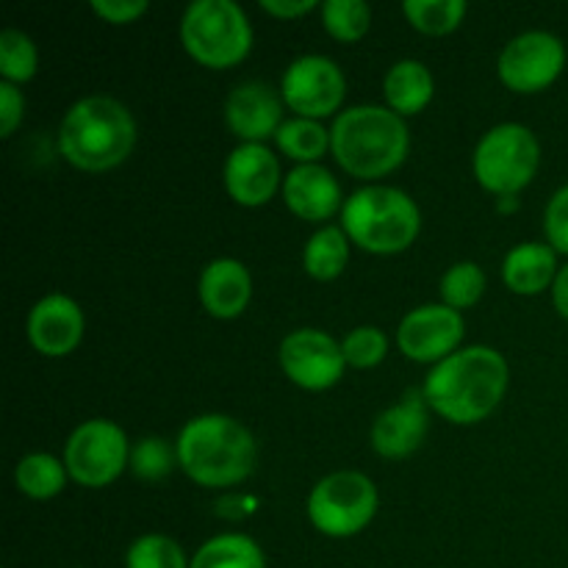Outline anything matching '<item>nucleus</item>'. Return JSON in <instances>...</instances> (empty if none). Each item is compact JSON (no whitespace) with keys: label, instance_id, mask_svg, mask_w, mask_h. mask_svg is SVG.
Returning a JSON list of instances; mask_svg holds the SVG:
<instances>
[{"label":"nucleus","instance_id":"34","mask_svg":"<svg viewBox=\"0 0 568 568\" xmlns=\"http://www.w3.org/2000/svg\"><path fill=\"white\" fill-rule=\"evenodd\" d=\"M92 9L111 26H128L136 22L150 9V3L148 0H92Z\"/></svg>","mask_w":568,"mask_h":568},{"label":"nucleus","instance_id":"5","mask_svg":"<svg viewBox=\"0 0 568 568\" xmlns=\"http://www.w3.org/2000/svg\"><path fill=\"white\" fill-rule=\"evenodd\" d=\"M344 233L361 250L375 255H394L416 242L422 214L414 200L394 186L358 189L342 209Z\"/></svg>","mask_w":568,"mask_h":568},{"label":"nucleus","instance_id":"30","mask_svg":"<svg viewBox=\"0 0 568 568\" xmlns=\"http://www.w3.org/2000/svg\"><path fill=\"white\" fill-rule=\"evenodd\" d=\"M486 292V275L477 264L464 261V264H455L447 275L442 277V297L444 305L455 311L471 308L477 300Z\"/></svg>","mask_w":568,"mask_h":568},{"label":"nucleus","instance_id":"8","mask_svg":"<svg viewBox=\"0 0 568 568\" xmlns=\"http://www.w3.org/2000/svg\"><path fill=\"white\" fill-rule=\"evenodd\" d=\"M377 514V488L361 471H336L316 483L308 497V516L320 532L349 538Z\"/></svg>","mask_w":568,"mask_h":568},{"label":"nucleus","instance_id":"32","mask_svg":"<svg viewBox=\"0 0 568 568\" xmlns=\"http://www.w3.org/2000/svg\"><path fill=\"white\" fill-rule=\"evenodd\" d=\"M178 453H172L164 438H142L131 453V466L142 480H164L172 471Z\"/></svg>","mask_w":568,"mask_h":568},{"label":"nucleus","instance_id":"2","mask_svg":"<svg viewBox=\"0 0 568 568\" xmlns=\"http://www.w3.org/2000/svg\"><path fill=\"white\" fill-rule=\"evenodd\" d=\"M178 464L205 488H227L253 475L255 438L242 422L205 414L186 422L178 436Z\"/></svg>","mask_w":568,"mask_h":568},{"label":"nucleus","instance_id":"14","mask_svg":"<svg viewBox=\"0 0 568 568\" xmlns=\"http://www.w3.org/2000/svg\"><path fill=\"white\" fill-rule=\"evenodd\" d=\"M281 183V164L264 144H239L225 164L227 194L244 209L270 203Z\"/></svg>","mask_w":568,"mask_h":568},{"label":"nucleus","instance_id":"10","mask_svg":"<svg viewBox=\"0 0 568 568\" xmlns=\"http://www.w3.org/2000/svg\"><path fill=\"white\" fill-rule=\"evenodd\" d=\"M566 67V48L547 31H530L516 37L499 55V78L508 89L521 94L552 87Z\"/></svg>","mask_w":568,"mask_h":568},{"label":"nucleus","instance_id":"20","mask_svg":"<svg viewBox=\"0 0 568 568\" xmlns=\"http://www.w3.org/2000/svg\"><path fill=\"white\" fill-rule=\"evenodd\" d=\"M555 266L558 261H555V250L549 244H519L505 255L503 281L516 294H541L558 277Z\"/></svg>","mask_w":568,"mask_h":568},{"label":"nucleus","instance_id":"28","mask_svg":"<svg viewBox=\"0 0 568 568\" xmlns=\"http://www.w3.org/2000/svg\"><path fill=\"white\" fill-rule=\"evenodd\" d=\"M39 53L31 37L17 28L0 33V72L9 83H26L37 75Z\"/></svg>","mask_w":568,"mask_h":568},{"label":"nucleus","instance_id":"12","mask_svg":"<svg viewBox=\"0 0 568 568\" xmlns=\"http://www.w3.org/2000/svg\"><path fill=\"white\" fill-rule=\"evenodd\" d=\"M347 83L336 61L325 55H303L283 75V100L303 120L331 116L342 105Z\"/></svg>","mask_w":568,"mask_h":568},{"label":"nucleus","instance_id":"6","mask_svg":"<svg viewBox=\"0 0 568 568\" xmlns=\"http://www.w3.org/2000/svg\"><path fill=\"white\" fill-rule=\"evenodd\" d=\"M181 42L203 67L227 70L250 53L253 28L233 0H197L183 14Z\"/></svg>","mask_w":568,"mask_h":568},{"label":"nucleus","instance_id":"35","mask_svg":"<svg viewBox=\"0 0 568 568\" xmlns=\"http://www.w3.org/2000/svg\"><path fill=\"white\" fill-rule=\"evenodd\" d=\"M22 114H26L22 92L14 83L3 81L0 83V131H3V136H11L17 131V125L22 122Z\"/></svg>","mask_w":568,"mask_h":568},{"label":"nucleus","instance_id":"16","mask_svg":"<svg viewBox=\"0 0 568 568\" xmlns=\"http://www.w3.org/2000/svg\"><path fill=\"white\" fill-rule=\"evenodd\" d=\"M283 103L266 83L247 81L239 83L225 103L227 128L244 139V144H261L266 136H277L281 131Z\"/></svg>","mask_w":568,"mask_h":568},{"label":"nucleus","instance_id":"27","mask_svg":"<svg viewBox=\"0 0 568 568\" xmlns=\"http://www.w3.org/2000/svg\"><path fill=\"white\" fill-rule=\"evenodd\" d=\"M325 31L338 42H358L372 26V9L364 0H327L322 6Z\"/></svg>","mask_w":568,"mask_h":568},{"label":"nucleus","instance_id":"19","mask_svg":"<svg viewBox=\"0 0 568 568\" xmlns=\"http://www.w3.org/2000/svg\"><path fill=\"white\" fill-rule=\"evenodd\" d=\"M283 200L300 220L325 222L342 205V189L325 166L300 164L283 183Z\"/></svg>","mask_w":568,"mask_h":568},{"label":"nucleus","instance_id":"31","mask_svg":"<svg viewBox=\"0 0 568 568\" xmlns=\"http://www.w3.org/2000/svg\"><path fill=\"white\" fill-rule=\"evenodd\" d=\"M344 358L355 369H372V366L381 364L388 353V342L383 336V331L377 327H355L342 344Z\"/></svg>","mask_w":568,"mask_h":568},{"label":"nucleus","instance_id":"4","mask_svg":"<svg viewBox=\"0 0 568 568\" xmlns=\"http://www.w3.org/2000/svg\"><path fill=\"white\" fill-rule=\"evenodd\" d=\"M331 148L349 175L383 178L408 155V125L392 109L355 105L333 122Z\"/></svg>","mask_w":568,"mask_h":568},{"label":"nucleus","instance_id":"1","mask_svg":"<svg viewBox=\"0 0 568 568\" xmlns=\"http://www.w3.org/2000/svg\"><path fill=\"white\" fill-rule=\"evenodd\" d=\"M505 388L508 361L491 347H466L427 375L425 399L453 425H475L503 403Z\"/></svg>","mask_w":568,"mask_h":568},{"label":"nucleus","instance_id":"23","mask_svg":"<svg viewBox=\"0 0 568 568\" xmlns=\"http://www.w3.org/2000/svg\"><path fill=\"white\" fill-rule=\"evenodd\" d=\"M189 568H266V560L253 538L216 536L197 549Z\"/></svg>","mask_w":568,"mask_h":568},{"label":"nucleus","instance_id":"18","mask_svg":"<svg viewBox=\"0 0 568 568\" xmlns=\"http://www.w3.org/2000/svg\"><path fill=\"white\" fill-rule=\"evenodd\" d=\"M253 294V281L242 261L216 258L200 275V303L216 320H236Z\"/></svg>","mask_w":568,"mask_h":568},{"label":"nucleus","instance_id":"21","mask_svg":"<svg viewBox=\"0 0 568 568\" xmlns=\"http://www.w3.org/2000/svg\"><path fill=\"white\" fill-rule=\"evenodd\" d=\"M383 89H386L388 109L399 116H410L419 114L430 103L436 83H433L430 70L422 61L405 59L388 70Z\"/></svg>","mask_w":568,"mask_h":568},{"label":"nucleus","instance_id":"15","mask_svg":"<svg viewBox=\"0 0 568 568\" xmlns=\"http://www.w3.org/2000/svg\"><path fill=\"white\" fill-rule=\"evenodd\" d=\"M28 338L33 349L48 358L70 355L83 338V314L75 300L64 294H50L39 300L28 316Z\"/></svg>","mask_w":568,"mask_h":568},{"label":"nucleus","instance_id":"33","mask_svg":"<svg viewBox=\"0 0 568 568\" xmlns=\"http://www.w3.org/2000/svg\"><path fill=\"white\" fill-rule=\"evenodd\" d=\"M544 227H547L549 247H552L555 253L568 255V186L560 189V192L549 200Z\"/></svg>","mask_w":568,"mask_h":568},{"label":"nucleus","instance_id":"11","mask_svg":"<svg viewBox=\"0 0 568 568\" xmlns=\"http://www.w3.org/2000/svg\"><path fill=\"white\" fill-rule=\"evenodd\" d=\"M281 366L288 381L297 383L300 388L325 392L342 381L347 358H344L342 344L333 342V336L305 327L283 338Z\"/></svg>","mask_w":568,"mask_h":568},{"label":"nucleus","instance_id":"7","mask_svg":"<svg viewBox=\"0 0 568 568\" xmlns=\"http://www.w3.org/2000/svg\"><path fill=\"white\" fill-rule=\"evenodd\" d=\"M541 148L530 128L505 122L491 128L475 150V175L483 189L514 197L536 178Z\"/></svg>","mask_w":568,"mask_h":568},{"label":"nucleus","instance_id":"3","mask_svg":"<svg viewBox=\"0 0 568 568\" xmlns=\"http://www.w3.org/2000/svg\"><path fill=\"white\" fill-rule=\"evenodd\" d=\"M136 144V122L131 111L114 98L94 94L67 111L59 128V153L72 166L105 172L120 166Z\"/></svg>","mask_w":568,"mask_h":568},{"label":"nucleus","instance_id":"22","mask_svg":"<svg viewBox=\"0 0 568 568\" xmlns=\"http://www.w3.org/2000/svg\"><path fill=\"white\" fill-rule=\"evenodd\" d=\"M349 261V236L342 227H322L308 239L303 253L305 272L316 281H333Z\"/></svg>","mask_w":568,"mask_h":568},{"label":"nucleus","instance_id":"25","mask_svg":"<svg viewBox=\"0 0 568 568\" xmlns=\"http://www.w3.org/2000/svg\"><path fill=\"white\" fill-rule=\"evenodd\" d=\"M277 148L294 161H303V164H314L331 148V133L320 125L316 120H288L283 122L281 131H277Z\"/></svg>","mask_w":568,"mask_h":568},{"label":"nucleus","instance_id":"13","mask_svg":"<svg viewBox=\"0 0 568 568\" xmlns=\"http://www.w3.org/2000/svg\"><path fill=\"white\" fill-rule=\"evenodd\" d=\"M464 316L449 305H422L399 322V349L416 364H433L455 353L464 338Z\"/></svg>","mask_w":568,"mask_h":568},{"label":"nucleus","instance_id":"9","mask_svg":"<svg viewBox=\"0 0 568 568\" xmlns=\"http://www.w3.org/2000/svg\"><path fill=\"white\" fill-rule=\"evenodd\" d=\"M131 464V447L120 425L109 419L83 422L64 447V466L75 483L103 488Z\"/></svg>","mask_w":568,"mask_h":568},{"label":"nucleus","instance_id":"29","mask_svg":"<svg viewBox=\"0 0 568 568\" xmlns=\"http://www.w3.org/2000/svg\"><path fill=\"white\" fill-rule=\"evenodd\" d=\"M125 568H189V564L181 544L172 541L170 536L150 532L131 544L125 555Z\"/></svg>","mask_w":568,"mask_h":568},{"label":"nucleus","instance_id":"36","mask_svg":"<svg viewBox=\"0 0 568 568\" xmlns=\"http://www.w3.org/2000/svg\"><path fill=\"white\" fill-rule=\"evenodd\" d=\"M314 0H261V9L277 20H297L314 9Z\"/></svg>","mask_w":568,"mask_h":568},{"label":"nucleus","instance_id":"17","mask_svg":"<svg viewBox=\"0 0 568 568\" xmlns=\"http://www.w3.org/2000/svg\"><path fill=\"white\" fill-rule=\"evenodd\" d=\"M425 392H410L403 403L383 410L372 425V449L383 458H408L422 447L427 433Z\"/></svg>","mask_w":568,"mask_h":568},{"label":"nucleus","instance_id":"37","mask_svg":"<svg viewBox=\"0 0 568 568\" xmlns=\"http://www.w3.org/2000/svg\"><path fill=\"white\" fill-rule=\"evenodd\" d=\"M552 300L558 314L564 316V320H568V264L564 270H558V277H555L552 283Z\"/></svg>","mask_w":568,"mask_h":568},{"label":"nucleus","instance_id":"26","mask_svg":"<svg viewBox=\"0 0 568 568\" xmlns=\"http://www.w3.org/2000/svg\"><path fill=\"white\" fill-rule=\"evenodd\" d=\"M403 9L410 26L427 37L453 33L466 14L464 0H408Z\"/></svg>","mask_w":568,"mask_h":568},{"label":"nucleus","instance_id":"24","mask_svg":"<svg viewBox=\"0 0 568 568\" xmlns=\"http://www.w3.org/2000/svg\"><path fill=\"white\" fill-rule=\"evenodd\" d=\"M67 466L55 460L53 455L33 453L22 458L14 469V483L26 497L31 499H53L61 494L67 483Z\"/></svg>","mask_w":568,"mask_h":568}]
</instances>
